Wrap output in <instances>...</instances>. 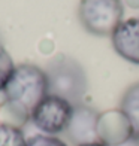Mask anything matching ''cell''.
Segmentation results:
<instances>
[{
  "label": "cell",
  "mask_w": 139,
  "mask_h": 146,
  "mask_svg": "<svg viewBox=\"0 0 139 146\" xmlns=\"http://www.w3.org/2000/svg\"><path fill=\"white\" fill-rule=\"evenodd\" d=\"M17 66L14 64V60L9 55V52L5 49V46L0 43V91L3 92L5 87L8 85L9 79L12 78Z\"/></svg>",
  "instance_id": "10"
},
{
  "label": "cell",
  "mask_w": 139,
  "mask_h": 146,
  "mask_svg": "<svg viewBox=\"0 0 139 146\" xmlns=\"http://www.w3.org/2000/svg\"><path fill=\"white\" fill-rule=\"evenodd\" d=\"M99 116H100V113L88 104L81 103L74 106V112H72L67 128L64 131V136L75 146L99 142L97 136Z\"/></svg>",
  "instance_id": "5"
},
{
  "label": "cell",
  "mask_w": 139,
  "mask_h": 146,
  "mask_svg": "<svg viewBox=\"0 0 139 146\" xmlns=\"http://www.w3.org/2000/svg\"><path fill=\"white\" fill-rule=\"evenodd\" d=\"M115 146H139V139L138 137H130L129 140H126L120 145H115Z\"/></svg>",
  "instance_id": "12"
},
{
  "label": "cell",
  "mask_w": 139,
  "mask_h": 146,
  "mask_svg": "<svg viewBox=\"0 0 139 146\" xmlns=\"http://www.w3.org/2000/svg\"><path fill=\"white\" fill-rule=\"evenodd\" d=\"M120 110L129 119L133 137L139 139V82L130 85L124 91L120 102Z\"/></svg>",
  "instance_id": "8"
},
{
  "label": "cell",
  "mask_w": 139,
  "mask_h": 146,
  "mask_svg": "<svg viewBox=\"0 0 139 146\" xmlns=\"http://www.w3.org/2000/svg\"><path fill=\"white\" fill-rule=\"evenodd\" d=\"M81 146H106V145H103L102 142H94V143H87V145H81Z\"/></svg>",
  "instance_id": "14"
},
{
  "label": "cell",
  "mask_w": 139,
  "mask_h": 146,
  "mask_svg": "<svg viewBox=\"0 0 139 146\" xmlns=\"http://www.w3.org/2000/svg\"><path fill=\"white\" fill-rule=\"evenodd\" d=\"M8 110L21 122L30 121L35 109L48 96L45 70L35 64H19L3 90Z\"/></svg>",
  "instance_id": "1"
},
{
  "label": "cell",
  "mask_w": 139,
  "mask_h": 146,
  "mask_svg": "<svg viewBox=\"0 0 139 146\" xmlns=\"http://www.w3.org/2000/svg\"><path fill=\"white\" fill-rule=\"evenodd\" d=\"M112 46L121 58L139 66V18L123 21L112 33Z\"/></svg>",
  "instance_id": "7"
},
{
  "label": "cell",
  "mask_w": 139,
  "mask_h": 146,
  "mask_svg": "<svg viewBox=\"0 0 139 146\" xmlns=\"http://www.w3.org/2000/svg\"><path fill=\"white\" fill-rule=\"evenodd\" d=\"M126 2H127V5L130 6V8H133V9L139 8V0H126Z\"/></svg>",
  "instance_id": "13"
},
{
  "label": "cell",
  "mask_w": 139,
  "mask_h": 146,
  "mask_svg": "<svg viewBox=\"0 0 139 146\" xmlns=\"http://www.w3.org/2000/svg\"><path fill=\"white\" fill-rule=\"evenodd\" d=\"M99 142L106 146L120 145L133 137L132 125L120 109H111L100 113L97 122Z\"/></svg>",
  "instance_id": "6"
},
{
  "label": "cell",
  "mask_w": 139,
  "mask_h": 146,
  "mask_svg": "<svg viewBox=\"0 0 139 146\" xmlns=\"http://www.w3.org/2000/svg\"><path fill=\"white\" fill-rule=\"evenodd\" d=\"M74 112V106L64 98L48 94L37 104L30 118L31 124L42 134L57 136L66 131Z\"/></svg>",
  "instance_id": "4"
},
{
  "label": "cell",
  "mask_w": 139,
  "mask_h": 146,
  "mask_svg": "<svg viewBox=\"0 0 139 146\" xmlns=\"http://www.w3.org/2000/svg\"><path fill=\"white\" fill-rule=\"evenodd\" d=\"M23 130L12 124H0V146H25Z\"/></svg>",
  "instance_id": "9"
},
{
  "label": "cell",
  "mask_w": 139,
  "mask_h": 146,
  "mask_svg": "<svg viewBox=\"0 0 139 146\" xmlns=\"http://www.w3.org/2000/svg\"><path fill=\"white\" fill-rule=\"evenodd\" d=\"M45 75L48 94L61 97L72 106L82 103L88 90V81L82 66L76 60L58 55L46 64Z\"/></svg>",
  "instance_id": "2"
},
{
  "label": "cell",
  "mask_w": 139,
  "mask_h": 146,
  "mask_svg": "<svg viewBox=\"0 0 139 146\" xmlns=\"http://www.w3.org/2000/svg\"><path fill=\"white\" fill-rule=\"evenodd\" d=\"M124 6L121 0H81L78 18L82 27L96 36H112L123 23Z\"/></svg>",
  "instance_id": "3"
},
{
  "label": "cell",
  "mask_w": 139,
  "mask_h": 146,
  "mask_svg": "<svg viewBox=\"0 0 139 146\" xmlns=\"http://www.w3.org/2000/svg\"><path fill=\"white\" fill-rule=\"evenodd\" d=\"M0 43H2V36H0Z\"/></svg>",
  "instance_id": "15"
},
{
  "label": "cell",
  "mask_w": 139,
  "mask_h": 146,
  "mask_svg": "<svg viewBox=\"0 0 139 146\" xmlns=\"http://www.w3.org/2000/svg\"><path fill=\"white\" fill-rule=\"evenodd\" d=\"M25 146H67L61 139L49 134H35L27 139Z\"/></svg>",
  "instance_id": "11"
}]
</instances>
